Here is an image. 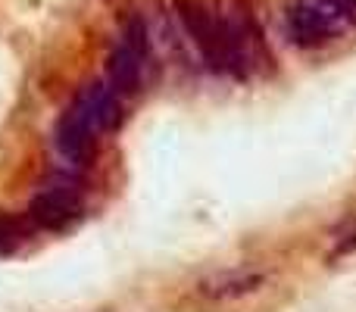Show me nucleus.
I'll use <instances>...</instances> for the list:
<instances>
[{"mask_svg":"<svg viewBox=\"0 0 356 312\" xmlns=\"http://www.w3.org/2000/svg\"><path fill=\"white\" fill-rule=\"evenodd\" d=\"M81 213V197L72 184H47L29 206V219L44 231H60Z\"/></svg>","mask_w":356,"mask_h":312,"instance_id":"obj_2","label":"nucleus"},{"mask_svg":"<svg viewBox=\"0 0 356 312\" xmlns=\"http://www.w3.org/2000/svg\"><path fill=\"white\" fill-rule=\"evenodd\" d=\"M94 135H97V129H94L91 119H88L85 113L79 110V104L72 100V106H69L60 116V122H56V138H54L56 150H60L69 163L81 165L94 156V144H97Z\"/></svg>","mask_w":356,"mask_h":312,"instance_id":"obj_3","label":"nucleus"},{"mask_svg":"<svg viewBox=\"0 0 356 312\" xmlns=\"http://www.w3.org/2000/svg\"><path fill=\"white\" fill-rule=\"evenodd\" d=\"M347 25L338 0H297L288 6V35L297 47H319Z\"/></svg>","mask_w":356,"mask_h":312,"instance_id":"obj_1","label":"nucleus"},{"mask_svg":"<svg viewBox=\"0 0 356 312\" xmlns=\"http://www.w3.org/2000/svg\"><path fill=\"white\" fill-rule=\"evenodd\" d=\"M19 238H22V225H19L16 219H6V215H0V256L16 250V240Z\"/></svg>","mask_w":356,"mask_h":312,"instance_id":"obj_7","label":"nucleus"},{"mask_svg":"<svg viewBox=\"0 0 356 312\" xmlns=\"http://www.w3.org/2000/svg\"><path fill=\"white\" fill-rule=\"evenodd\" d=\"M263 284V275L257 272H219L200 284V294L209 300H234V297L253 294Z\"/></svg>","mask_w":356,"mask_h":312,"instance_id":"obj_6","label":"nucleus"},{"mask_svg":"<svg viewBox=\"0 0 356 312\" xmlns=\"http://www.w3.org/2000/svg\"><path fill=\"white\" fill-rule=\"evenodd\" d=\"M144 66H147V56H141L125 41H119L116 47H113L110 60H106V85H110L119 97H122V94H135L138 88H141Z\"/></svg>","mask_w":356,"mask_h":312,"instance_id":"obj_4","label":"nucleus"},{"mask_svg":"<svg viewBox=\"0 0 356 312\" xmlns=\"http://www.w3.org/2000/svg\"><path fill=\"white\" fill-rule=\"evenodd\" d=\"M75 104H79V110L91 119V125L97 131L116 129L119 119H122V104H119V94L113 91L110 85H104V81L88 85L85 91L75 97Z\"/></svg>","mask_w":356,"mask_h":312,"instance_id":"obj_5","label":"nucleus"},{"mask_svg":"<svg viewBox=\"0 0 356 312\" xmlns=\"http://www.w3.org/2000/svg\"><path fill=\"white\" fill-rule=\"evenodd\" d=\"M338 6H341V10H344L347 22L356 25V0H338Z\"/></svg>","mask_w":356,"mask_h":312,"instance_id":"obj_8","label":"nucleus"}]
</instances>
